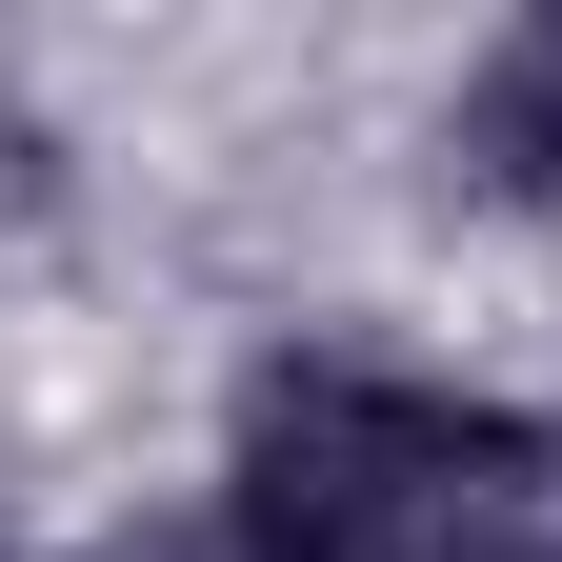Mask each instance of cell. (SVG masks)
<instances>
[{"label": "cell", "instance_id": "obj_1", "mask_svg": "<svg viewBox=\"0 0 562 562\" xmlns=\"http://www.w3.org/2000/svg\"><path fill=\"white\" fill-rule=\"evenodd\" d=\"M201 503H222L241 562H422V542H462L482 503H562V402L281 322V341H241V382H222Z\"/></svg>", "mask_w": 562, "mask_h": 562}, {"label": "cell", "instance_id": "obj_4", "mask_svg": "<svg viewBox=\"0 0 562 562\" xmlns=\"http://www.w3.org/2000/svg\"><path fill=\"white\" fill-rule=\"evenodd\" d=\"M422 562H562V503H482L462 542H422Z\"/></svg>", "mask_w": 562, "mask_h": 562}, {"label": "cell", "instance_id": "obj_5", "mask_svg": "<svg viewBox=\"0 0 562 562\" xmlns=\"http://www.w3.org/2000/svg\"><path fill=\"white\" fill-rule=\"evenodd\" d=\"M0 562H60V542H0Z\"/></svg>", "mask_w": 562, "mask_h": 562}, {"label": "cell", "instance_id": "obj_3", "mask_svg": "<svg viewBox=\"0 0 562 562\" xmlns=\"http://www.w3.org/2000/svg\"><path fill=\"white\" fill-rule=\"evenodd\" d=\"M60 562H241V542H222V503L181 482V503H121V522H81Z\"/></svg>", "mask_w": 562, "mask_h": 562}, {"label": "cell", "instance_id": "obj_2", "mask_svg": "<svg viewBox=\"0 0 562 562\" xmlns=\"http://www.w3.org/2000/svg\"><path fill=\"white\" fill-rule=\"evenodd\" d=\"M422 161H442L462 222H562V0H522V21L462 41L442 121H422Z\"/></svg>", "mask_w": 562, "mask_h": 562}]
</instances>
